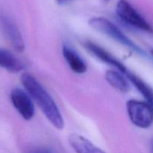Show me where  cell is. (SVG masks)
Instances as JSON below:
<instances>
[{
  "label": "cell",
  "instance_id": "cell-1",
  "mask_svg": "<svg viewBox=\"0 0 153 153\" xmlns=\"http://www.w3.org/2000/svg\"><path fill=\"white\" fill-rule=\"evenodd\" d=\"M20 81L26 92L37 103L50 123L57 129H62L64 121L61 111L44 87L28 73H22Z\"/></svg>",
  "mask_w": 153,
  "mask_h": 153
},
{
  "label": "cell",
  "instance_id": "cell-2",
  "mask_svg": "<svg viewBox=\"0 0 153 153\" xmlns=\"http://www.w3.org/2000/svg\"><path fill=\"white\" fill-rule=\"evenodd\" d=\"M89 25L96 31L108 36L109 37L114 39L123 46L134 51L140 56L148 57L146 52L141 47L137 46L132 40H130L115 24L111 22L109 19L102 16H95L90 19Z\"/></svg>",
  "mask_w": 153,
  "mask_h": 153
},
{
  "label": "cell",
  "instance_id": "cell-3",
  "mask_svg": "<svg viewBox=\"0 0 153 153\" xmlns=\"http://www.w3.org/2000/svg\"><path fill=\"white\" fill-rule=\"evenodd\" d=\"M116 13L124 23L140 31L152 32L150 24L127 0H120L118 1L116 6Z\"/></svg>",
  "mask_w": 153,
  "mask_h": 153
},
{
  "label": "cell",
  "instance_id": "cell-4",
  "mask_svg": "<svg viewBox=\"0 0 153 153\" xmlns=\"http://www.w3.org/2000/svg\"><path fill=\"white\" fill-rule=\"evenodd\" d=\"M126 109L130 120L134 126L141 128H147L152 126V104L146 101L130 100L126 103Z\"/></svg>",
  "mask_w": 153,
  "mask_h": 153
},
{
  "label": "cell",
  "instance_id": "cell-5",
  "mask_svg": "<svg viewBox=\"0 0 153 153\" xmlns=\"http://www.w3.org/2000/svg\"><path fill=\"white\" fill-rule=\"evenodd\" d=\"M10 100L13 107L24 120H30L34 117V103L26 91L20 88H14L10 94Z\"/></svg>",
  "mask_w": 153,
  "mask_h": 153
},
{
  "label": "cell",
  "instance_id": "cell-6",
  "mask_svg": "<svg viewBox=\"0 0 153 153\" xmlns=\"http://www.w3.org/2000/svg\"><path fill=\"white\" fill-rule=\"evenodd\" d=\"M85 46L87 48V49H88L97 58H98L99 59L101 60L104 63L110 64L112 67L117 69L118 71L123 73L124 76H126V77L130 73V71H128V69L124 66V64H123L120 61H118L111 54L109 53L107 50L103 49L102 47H101L99 45L96 44V43H93V42L88 41L86 42Z\"/></svg>",
  "mask_w": 153,
  "mask_h": 153
},
{
  "label": "cell",
  "instance_id": "cell-7",
  "mask_svg": "<svg viewBox=\"0 0 153 153\" xmlns=\"http://www.w3.org/2000/svg\"><path fill=\"white\" fill-rule=\"evenodd\" d=\"M1 22L3 29L11 44L13 45V48L17 52H23L24 49H25L24 40L16 24L8 17L4 16H1Z\"/></svg>",
  "mask_w": 153,
  "mask_h": 153
},
{
  "label": "cell",
  "instance_id": "cell-8",
  "mask_svg": "<svg viewBox=\"0 0 153 153\" xmlns=\"http://www.w3.org/2000/svg\"><path fill=\"white\" fill-rule=\"evenodd\" d=\"M68 141L76 153H105L88 139L79 134H70Z\"/></svg>",
  "mask_w": 153,
  "mask_h": 153
},
{
  "label": "cell",
  "instance_id": "cell-9",
  "mask_svg": "<svg viewBox=\"0 0 153 153\" xmlns=\"http://www.w3.org/2000/svg\"><path fill=\"white\" fill-rule=\"evenodd\" d=\"M62 53L69 67L74 73L82 74L87 71L86 64L74 49L69 46L64 45L62 48Z\"/></svg>",
  "mask_w": 153,
  "mask_h": 153
},
{
  "label": "cell",
  "instance_id": "cell-10",
  "mask_svg": "<svg viewBox=\"0 0 153 153\" xmlns=\"http://www.w3.org/2000/svg\"><path fill=\"white\" fill-rule=\"evenodd\" d=\"M0 67L11 73H18L24 69V65L16 57L6 49L0 48Z\"/></svg>",
  "mask_w": 153,
  "mask_h": 153
},
{
  "label": "cell",
  "instance_id": "cell-11",
  "mask_svg": "<svg viewBox=\"0 0 153 153\" xmlns=\"http://www.w3.org/2000/svg\"><path fill=\"white\" fill-rule=\"evenodd\" d=\"M106 81L113 88L122 93L129 91V84L123 73L115 70H108L105 75Z\"/></svg>",
  "mask_w": 153,
  "mask_h": 153
},
{
  "label": "cell",
  "instance_id": "cell-12",
  "mask_svg": "<svg viewBox=\"0 0 153 153\" xmlns=\"http://www.w3.org/2000/svg\"><path fill=\"white\" fill-rule=\"evenodd\" d=\"M127 79L134 85L137 91L143 95L146 101L147 102L152 105V92L151 88L148 85H146V82H143L140 78L136 76L133 73L130 72L128 76H127Z\"/></svg>",
  "mask_w": 153,
  "mask_h": 153
},
{
  "label": "cell",
  "instance_id": "cell-13",
  "mask_svg": "<svg viewBox=\"0 0 153 153\" xmlns=\"http://www.w3.org/2000/svg\"><path fill=\"white\" fill-rule=\"evenodd\" d=\"M27 153H55V151L47 146H36L31 148Z\"/></svg>",
  "mask_w": 153,
  "mask_h": 153
},
{
  "label": "cell",
  "instance_id": "cell-14",
  "mask_svg": "<svg viewBox=\"0 0 153 153\" xmlns=\"http://www.w3.org/2000/svg\"><path fill=\"white\" fill-rule=\"evenodd\" d=\"M57 1L58 4H61V5H64V4H68L69 2H70L73 0H55Z\"/></svg>",
  "mask_w": 153,
  "mask_h": 153
}]
</instances>
